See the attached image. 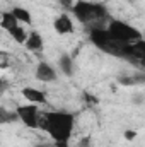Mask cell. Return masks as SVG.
Here are the masks:
<instances>
[{
    "mask_svg": "<svg viewBox=\"0 0 145 147\" xmlns=\"http://www.w3.org/2000/svg\"><path fill=\"white\" fill-rule=\"evenodd\" d=\"M58 65H60V70L65 74V75H72L73 74V60L70 55H67V53H63L62 57H60V60H58Z\"/></svg>",
    "mask_w": 145,
    "mask_h": 147,
    "instance_id": "8fae6325",
    "label": "cell"
},
{
    "mask_svg": "<svg viewBox=\"0 0 145 147\" xmlns=\"http://www.w3.org/2000/svg\"><path fill=\"white\" fill-rule=\"evenodd\" d=\"M36 79L41 82H55L58 79V74L55 70V67H51L46 62H41L36 67Z\"/></svg>",
    "mask_w": 145,
    "mask_h": 147,
    "instance_id": "5b68a950",
    "label": "cell"
},
{
    "mask_svg": "<svg viewBox=\"0 0 145 147\" xmlns=\"http://www.w3.org/2000/svg\"><path fill=\"white\" fill-rule=\"evenodd\" d=\"M135 137H137V132H133V130H126L125 132V139L126 140H133Z\"/></svg>",
    "mask_w": 145,
    "mask_h": 147,
    "instance_id": "9a60e30c",
    "label": "cell"
},
{
    "mask_svg": "<svg viewBox=\"0 0 145 147\" xmlns=\"http://www.w3.org/2000/svg\"><path fill=\"white\" fill-rule=\"evenodd\" d=\"M58 3H60L62 7H65V9H72L75 2H73V0H58Z\"/></svg>",
    "mask_w": 145,
    "mask_h": 147,
    "instance_id": "5bb4252c",
    "label": "cell"
},
{
    "mask_svg": "<svg viewBox=\"0 0 145 147\" xmlns=\"http://www.w3.org/2000/svg\"><path fill=\"white\" fill-rule=\"evenodd\" d=\"M14 14V17L17 19V22H22V24H31L33 22V17H31V12L24 7H14L10 10Z\"/></svg>",
    "mask_w": 145,
    "mask_h": 147,
    "instance_id": "30bf717a",
    "label": "cell"
},
{
    "mask_svg": "<svg viewBox=\"0 0 145 147\" xmlns=\"http://www.w3.org/2000/svg\"><path fill=\"white\" fill-rule=\"evenodd\" d=\"M19 26V22H17V19L14 17V14L12 12H3V14H0V28L2 29H5V31H12V29H15Z\"/></svg>",
    "mask_w": 145,
    "mask_h": 147,
    "instance_id": "9c48e42d",
    "label": "cell"
},
{
    "mask_svg": "<svg viewBox=\"0 0 145 147\" xmlns=\"http://www.w3.org/2000/svg\"><path fill=\"white\" fill-rule=\"evenodd\" d=\"M17 120H21L28 128H38L39 127V118H41V111L38 108V105L28 103V105H21L15 110Z\"/></svg>",
    "mask_w": 145,
    "mask_h": 147,
    "instance_id": "277c9868",
    "label": "cell"
},
{
    "mask_svg": "<svg viewBox=\"0 0 145 147\" xmlns=\"http://www.w3.org/2000/svg\"><path fill=\"white\" fill-rule=\"evenodd\" d=\"M7 87H9V82H7L5 79H0V92H2V91H5Z\"/></svg>",
    "mask_w": 145,
    "mask_h": 147,
    "instance_id": "e0dca14e",
    "label": "cell"
},
{
    "mask_svg": "<svg viewBox=\"0 0 145 147\" xmlns=\"http://www.w3.org/2000/svg\"><path fill=\"white\" fill-rule=\"evenodd\" d=\"M22 96L26 98V101L33 105H46V94L36 87H22Z\"/></svg>",
    "mask_w": 145,
    "mask_h": 147,
    "instance_id": "8992f818",
    "label": "cell"
},
{
    "mask_svg": "<svg viewBox=\"0 0 145 147\" xmlns=\"http://www.w3.org/2000/svg\"><path fill=\"white\" fill-rule=\"evenodd\" d=\"M24 46H26L29 51H41V50H43V38H41V34L36 33V31L28 33V39H26Z\"/></svg>",
    "mask_w": 145,
    "mask_h": 147,
    "instance_id": "ba28073f",
    "label": "cell"
},
{
    "mask_svg": "<svg viewBox=\"0 0 145 147\" xmlns=\"http://www.w3.org/2000/svg\"><path fill=\"white\" fill-rule=\"evenodd\" d=\"M104 29L111 39L119 41V43H135V41L142 39V33L137 28H133L123 21H118V19L108 21V26Z\"/></svg>",
    "mask_w": 145,
    "mask_h": 147,
    "instance_id": "3957f363",
    "label": "cell"
},
{
    "mask_svg": "<svg viewBox=\"0 0 145 147\" xmlns=\"http://www.w3.org/2000/svg\"><path fill=\"white\" fill-rule=\"evenodd\" d=\"M34 147H68V146H62V144H55V142H51V144H38Z\"/></svg>",
    "mask_w": 145,
    "mask_h": 147,
    "instance_id": "2e32d148",
    "label": "cell"
},
{
    "mask_svg": "<svg viewBox=\"0 0 145 147\" xmlns=\"http://www.w3.org/2000/svg\"><path fill=\"white\" fill-rule=\"evenodd\" d=\"M17 120V115L14 111L7 110L5 106H0V125H9Z\"/></svg>",
    "mask_w": 145,
    "mask_h": 147,
    "instance_id": "7c38bea8",
    "label": "cell"
},
{
    "mask_svg": "<svg viewBox=\"0 0 145 147\" xmlns=\"http://www.w3.org/2000/svg\"><path fill=\"white\" fill-rule=\"evenodd\" d=\"M53 28L58 34H70L73 31V22L67 14H62L53 21Z\"/></svg>",
    "mask_w": 145,
    "mask_h": 147,
    "instance_id": "52a82bcc",
    "label": "cell"
},
{
    "mask_svg": "<svg viewBox=\"0 0 145 147\" xmlns=\"http://www.w3.org/2000/svg\"><path fill=\"white\" fill-rule=\"evenodd\" d=\"M39 127L53 139L55 144L68 146L75 127V116L68 111H50L46 115H41Z\"/></svg>",
    "mask_w": 145,
    "mask_h": 147,
    "instance_id": "6da1fadb",
    "label": "cell"
},
{
    "mask_svg": "<svg viewBox=\"0 0 145 147\" xmlns=\"http://www.w3.org/2000/svg\"><path fill=\"white\" fill-rule=\"evenodd\" d=\"M72 12L80 24L91 29H104L109 21V14L104 5L87 0H77V3H73L72 7Z\"/></svg>",
    "mask_w": 145,
    "mask_h": 147,
    "instance_id": "7a4b0ae2",
    "label": "cell"
},
{
    "mask_svg": "<svg viewBox=\"0 0 145 147\" xmlns=\"http://www.w3.org/2000/svg\"><path fill=\"white\" fill-rule=\"evenodd\" d=\"M9 34L14 38V41H15V43H19V45H24V43H26V39H28V33H26V31H24V28H21V26H17L15 29H12Z\"/></svg>",
    "mask_w": 145,
    "mask_h": 147,
    "instance_id": "4fadbf2b",
    "label": "cell"
}]
</instances>
